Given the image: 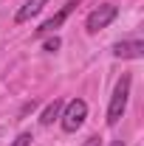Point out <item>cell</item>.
Returning <instances> with one entry per match:
<instances>
[{"label":"cell","mask_w":144,"mask_h":146,"mask_svg":"<svg viewBox=\"0 0 144 146\" xmlns=\"http://www.w3.org/2000/svg\"><path fill=\"white\" fill-rule=\"evenodd\" d=\"M59 112H62V101H51L48 107L42 110V118H40V124H42V127H51L57 118H59Z\"/></svg>","instance_id":"cell-7"},{"label":"cell","mask_w":144,"mask_h":146,"mask_svg":"<svg viewBox=\"0 0 144 146\" xmlns=\"http://www.w3.org/2000/svg\"><path fill=\"white\" fill-rule=\"evenodd\" d=\"M59 45H62V42H59V36H51V39H45V42H42V48H45L48 54H54Z\"/></svg>","instance_id":"cell-8"},{"label":"cell","mask_w":144,"mask_h":146,"mask_svg":"<svg viewBox=\"0 0 144 146\" xmlns=\"http://www.w3.org/2000/svg\"><path fill=\"white\" fill-rule=\"evenodd\" d=\"M113 56H119V59H141L144 56V42L141 39L116 42V45H113Z\"/></svg>","instance_id":"cell-5"},{"label":"cell","mask_w":144,"mask_h":146,"mask_svg":"<svg viewBox=\"0 0 144 146\" xmlns=\"http://www.w3.org/2000/svg\"><path fill=\"white\" fill-rule=\"evenodd\" d=\"M76 6H79V0H68V3H65V6H62V9L57 11L54 17H48L45 23H42V25H40V28H37V34L42 36V34H54L57 28H62V23L71 17V11L76 9Z\"/></svg>","instance_id":"cell-4"},{"label":"cell","mask_w":144,"mask_h":146,"mask_svg":"<svg viewBox=\"0 0 144 146\" xmlns=\"http://www.w3.org/2000/svg\"><path fill=\"white\" fill-rule=\"evenodd\" d=\"M82 146H102V141H99V138H96V135H90L88 141H85V143Z\"/></svg>","instance_id":"cell-10"},{"label":"cell","mask_w":144,"mask_h":146,"mask_svg":"<svg viewBox=\"0 0 144 146\" xmlns=\"http://www.w3.org/2000/svg\"><path fill=\"white\" fill-rule=\"evenodd\" d=\"M45 3H48V0H26V3L20 6V11H17V17H14V20H17V23H28L31 17H37V14L42 11Z\"/></svg>","instance_id":"cell-6"},{"label":"cell","mask_w":144,"mask_h":146,"mask_svg":"<svg viewBox=\"0 0 144 146\" xmlns=\"http://www.w3.org/2000/svg\"><path fill=\"white\" fill-rule=\"evenodd\" d=\"M113 146H124V143H122V141H113Z\"/></svg>","instance_id":"cell-11"},{"label":"cell","mask_w":144,"mask_h":146,"mask_svg":"<svg viewBox=\"0 0 144 146\" xmlns=\"http://www.w3.org/2000/svg\"><path fill=\"white\" fill-rule=\"evenodd\" d=\"M28 143H31V135H28V132H23V135H17V141H14L11 146H28Z\"/></svg>","instance_id":"cell-9"},{"label":"cell","mask_w":144,"mask_h":146,"mask_svg":"<svg viewBox=\"0 0 144 146\" xmlns=\"http://www.w3.org/2000/svg\"><path fill=\"white\" fill-rule=\"evenodd\" d=\"M130 84H133V79H130L127 73L116 82L113 96H110V104H108V127H116V124H119V118L124 115L127 98H130Z\"/></svg>","instance_id":"cell-1"},{"label":"cell","mask_w":144,"mask_h":146,"mask_svg":"<svg viewBox=\"0 0 144 146\" xmlns=\"http://www.w3.org/2000/svg\"><path fill=\"white\" fill-rule=\"evenodd\" d=\"M119 17V9L113 6V3H102L99 9H93L85 20V28H88L90 34H96V31H102V28H108L113 20Z\"/></svg>","instance_id":"cell-3"},{"label":"cell","mask_w":144,"mask_h":146,"mask_svg":"<svg viewBox=\"0 0 144 146\" xmlns=\"http://www.w3.org/2000/svg\"><path fill=\"white\" fill-rule=\"evenodd\" d=\"M85 118H88V104H85L82 98L68 101V104L62 107V112H59V124H62L65 132H76V129L85 124Z\"/></svg>","instance_id":"cell-2"}]
</instances>
